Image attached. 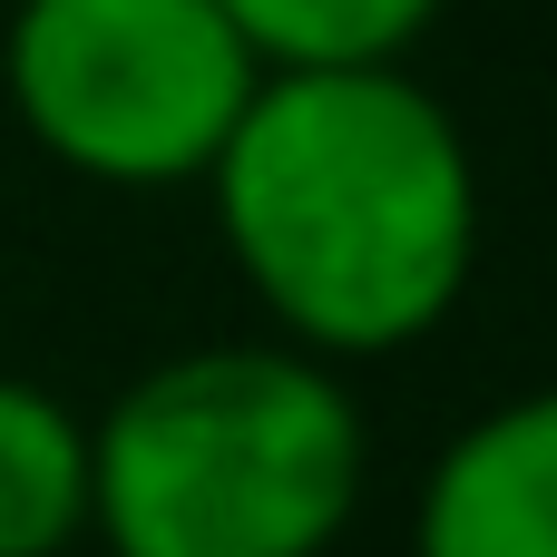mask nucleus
<instances>
[{"instance_id":"1","label":"nucleus","mask_w":557,"mask_h":557,"mask_svg":"<svg viewBox=\"0 0 557 557\" xmlns=\"http://www.w3.org/2000/svg\"><path fill=\"white\" fill-rule=\"evenodd\" d=\"M225 264L313 362H382L431 343L480 274V157L392 69H264L225 157L206 166Z\"/></svg>"},{"instance_id":"2","label":"nucleus","mask_w":557,"mask_h":557,"mask_svg":"<svg viewBox=\"0 0 557 557\" xmlns=\"http://www.w3.org/2000/svg\"><path fill=\"white\" fill-rule=\"evenodd\" d=\"M362 490V401L294 343H196L88 421V539L108 557H333Z\"/></svg>"},{"instance_id":"3","label":"nucleus","mask_w":557,"mask_h":557,"mask_svg":"<svg viewBox=\"0 0 557 557\" xmlns=\"http://www.w3.org/2000/svg\"><path fill=\"white\" fill-rule=\"evenodd\" d=\"M0 88L29 147L88 186H206L264 59L215 0H20Z\"/></svg>"},{"instance_id":"4","label":"nucleus","mask_w":557,"mask_h":557,"mask_svg":"<svg viewBox=\"0 0 557 557\" xmlns=\"http://www.w3.org/2000/svg\"><path fill=\"white\" fill-rule=\"evenodd\" d=\"M411 557H557V382L490 401L431 450Z\"/></svg>"},{"instance_id":"5","label":"nucleus","mask_w":557,"mask_h":557,"mask_svg":"<svg viewBox=\"0 0 557 557\" xmlns=\"http://www.w3.org/2000/svg\"><path fill=\"white\" fill-rule=\"evenodd\" d=\"M88 539V421L29 382L0 372V557H69Z\"/></svg>"},{"instance_id":"6","label":"nucleus","mask_w":557,"mask_h":557,"mask_svg":"<svg viewBox=\"0 0 557 557\" xmlns=\"http://www.w3.org/2000/svg\"><path fill=\"white\" fill-rule=\"evenodd\" d=\"M264 69H392L450 0H215Z\"/></svg>"}]
</instances>
